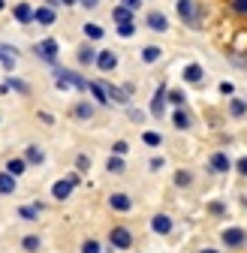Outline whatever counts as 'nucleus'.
Wrapping results in <instances>:
<instances>
[{
    "mask_svg": "<svg viewBox=\"0 0 247 253\" xmlns=\"http://www.w3.org/2000/svg\"><path fill=\"white\" fill-rule=\"evenodd\" d=\"M54 84H57L60 90H70V87L87 90V79H84V76H79L76 70H60V67H54Z\"/></svg>",
    "mask_w": 247,
    "mask_h": 253,
    "instance_id": "1",
    "label": "nucleus"
},
{
    "mask_svg": "<svg viewBox=\"0 0 247 253\" xmlns=\"http://www.w3.org/2000/svg\"><path fill=\"white\" fill-rule=\"evenodd\" d=\"M175 9H178V18L184 24L199 30V6H196V0H175Z\"/></svg>",
    "mask_w": 247,
    "mask_h": 253,
    "instance_id": "2",
    "label": "nucleus"
},
{
    "mask_svg": "<svg viewBox=\"0 0 247 253\" xmlns=\"http://www.w3.org/2000/svg\"><path fill=\"white\" fill-rule=\"evenodd\" d=\"M57 48H60V45H57V40H51V37H48V40H42V42H37V45H34V54H37L42 63H48V67H57Z\"/></svg>",
    "mask_w": 247,
    "mask_h": 253,
    "instance_id": "3",
    "label": "nucleus"
},
{
    "mask_svg": "<svg viewBox=\"0 0 247 253\" xmlns=\"http://www.w3.org/2000/svg\"><path fill=\"white\" fill-rule=\"evenodd\" d=\"M220 241H223V247H229V250H241V247L247 244V232H244L241 226H226V229L220 232Z\"/></svg>",
    "mask_w": 247,
    "mask_h": 253,
    "instance_id": "4",
    "label": "nucleus"
},
{
    "mask_svg": "<svg viewBox=\"0 0 247 253\" xmlns=\"http://www.w3.org/2000/svg\"><path fill=\"white\" fill-rule=\"evenodd\" d=\"M109 247H115V250H130L133 247V232L127 226H115L109 232Z\"/></svg>",
    "mask_w": 247,
    "mask_h": 253,
    "instance_id": "5",
    "label": "nucleus"
},
{
    "mask_svg": "<svg viewBox=\"0 0 247 253\" xmlns=\"http://www.w3.org/2000/svg\"><path fill=\"white\" fill-rule=\"evenodd\" d=\"M94 67H97L100 73H115V70H118V54H115L112 48H103V51H97Z\"/></svg>",
    "mask_w": 247,
    "mask_h": 253,
    "instance_id": "6",
    "label": "nucleus"
},
{
    "mask_svg": "<svg viewBox=\"0 0 247 253\" xmlns=\"http://www.w3.org/2000/svg\"><path fill=\"white\" fill-rule=\"evenodd\" d=\"M166 93H169V87L166 84H160L157 90H154V97H151V118H163L166 115Z\"/></svg>",
    "mask_w": 247,
    "mask_h": 253,
    "instance_id": "7",
    "label": "nucleus"
},
{
    "mask_svg": "<svg viewBox=\"0 0 247 253\" xmlns=\"http://www.w3.org/2000/svg\"><path fill=\"white\" fill-rule=\"evenodd\" d=\"M145 24H148V30H154V34H166V30H169V18L160 9H151L145 15Z\"/></svg>",
    "mask_w": 247,
    "mask_h": 253,
    "instance_id": "8",
    "label": "nucleus"
},
{
    "mask_svg": "<svg viewBox=\"0 0 247 253\" xmlns=\"http://www.w3.org/2000/svg\"><path fill=\"white\" fill-rule=\"evenodd\" d=\"M208 169H211L214 175H226V172L232 169V160H229L223 151H214V154L208 157Z\"/></svg>",
    "mask_w": 247,
    "mask_h": 253,
    "instance_id": "9",
    "label": "nucleus"
},
{
    "mask_svg": "<svg viewBox=\"0 0 247 253\" xmlns=\"http://www.w3.org/2000/svg\"><path fill=\"white\" fill-rule=\"evenodd\" d=\"M103 87H106V97H109V103L130 106V93L124 90V87H118V84H112V82H103Z\"/></svg>",
    "mask_w": 247,
    "mask_h": 253,
    "instance_id": "10",
    "label": "nucleus"
},
{
    "mask_svg": "<svg viewBox=\"0 0 247 253\" xmlns=\"http://www.w3.org/2000/svg\"><path fill=\"white\" fill-rule=\"evenodd\" d=\"M109 208H112L115 214H130V211H133V199H130L127 193H112V196H109Z\"/></svg>",
    "mask_w": 247,
    "mask_h": 253,
    "instance_id": "11",
    "label": "nucleus"
},
{
    "mask_svg": "<svg viewBox=\"0 0 247 253\" xmlns=\"http://www.w3.org/2000/svg\"><path fill=\"white\" fill-rule=\"evenodd\" d=\"M151 232H154V235H169V232H172V217L163 214V211L154 214V217H151Z\"/></svg>",
    "mask_w": 247,
    "mask_h": 253,
    "instance_id": "12",
    "label": "nucleus"
},
{
    "mask_svg": "<svg viewBox=\"0 0 247 253\" xmlns=\"http://www.w3.org/2000/svg\"><path fill=\"white\" fill-rule=\"evenodd\" d=\"M181 79L187 82V84H199V82L205 79V70L199 67V63H187V67L181 70Z\"/></svg>",
    "mask_w": 247,
    "mask_h": 253,
    "instance_id": "13",
    "label": "nucleus"
},
{
    "mask_svg": "<svg viewBox=\"0 0 247 253\" xmlns=\"http://www.w3.org/2000/svg\"><path fill=\"white\" fill-rule=\"evenodd\" d=\"M24 163H27V166H42V163H45V151H42L40 145H27V148H24Z\"/></svg>",
    "mask_w": 247,
    "mask_h": 253,
    "instance_id": "14",
    "label": "nucleus"
},
{
    "mask_svg": "<svg viewBox=\"0 0 247 253\" xmlns=\"http://www.w3.org/2000/svg\"><path fill=\"white\" fill-rule=\"evenodd\" d=\"M34 21L42 24V27H51V24L57 21V12H54L51 6H37V9H34Z\"/></svg>",
    "mask_w": 247,
    "mask_h": 253,
    "instance_id": "15",
    "label": "nucleus"
},
{
    "mask_svg": "<svg viewBox=\"0 0 247 253\" xmlns=\"http://www.w3.org/2000/svg\"><path fill=\"white\" fill-rule=\"evenodd\" d=\"M76 60H79V67H90V63L97 60V48L90 45V42L79 45V51H76Z\"/></svg>",
    "mask_w": 247,
    "mask_h": 253,
    "instance_id": "16",
    "label": "nucleus"
},
{
    "mask_svg": "<svg viewBox=\"0 0 247 253\" xmlns=\"http://www.w3.org/2000/svg\"><path fill=\"white\" fill-rule=\"evenodd\" d=\"M172 126H175V130H190V126H193L190 112H187V109H175V112H172Z\"/></svg>",
    "mask_w": 247,
    "mask_h": 253,
    "instance_id": "17",
    "label": "nucleus"
},
{
    "mask_svg": "<svg viewBox=\"0 0 247 253\" xmlns=\"http://www.w3.org/2000/svg\"><path fill=\"white\" fill-rule=\"evenodd\" d=\"M42 211H45V205L42 202H34V205H21L15 214H18V220H40Z\"/></svg>",
    "mask_w": 247,
    "mask_h": 253,
    "instance_id": "18",
    "label": "nucleus"
},
{
    "mask_svg": "<svg viewBox=\"0 0 247 253\" xmlns=\"http://www.w3.org/2000/svg\"><path fill=\"white\" fill-rule=\"evenodd\" d=\"M51 196H54L57 202H64V199H70V196H73V184H70L67 178H60V181H54V187H51Z\"/></svg>",
    "mask_w": 247,
    "mask_h": 253,
    "instance_id": "19",
    "label": "nucleus"
},
{
    "mask_svg": "<svg viewBox=\"0 0 247 253\" xmlns=\"http://www.w3.org/2000/svg\"><path fill=\"white\" fill-rule=\"evenodd\" d=\"M12 15H15L18 24H30V21H34V6H30V3H15Z\"/></svg>",
    "mask_w": 247,
    "mask_h": 253,
    "instance_id": "20",
    "label": "nucleus"
},
{
    "mask_svg": "<svg viewBox=\"0 0 247 253\" xmlns=\"http://www.w3.org/2000/svg\"><path fill=\"white\" fill-rule=\"evenodd\" d=\"M94 112H97V106H94V103H87V100H82V103L73 106V115H76L79 121H90V118H94Z\"/></svg>",
    "mask_w": 247,
    "mask_h": 253,
    "instance_id": "21",
    "label": "nucleus"
},
{
    "mask_svg": "<svg viewBox=\"0 0 247 253\" xmlns=\"http://www.w3.org/2000/svg\"><path fill=\"white\" fill-rule=\"evenodd\" d=\"M87 90H90V97L97 100V106H109V97H106L103 82H87Z\"/></svg>",
    "mask_w": 247,
    "mask_h": 253,
    "instance_id": "22",
    "label": "nucleus"
},
{
    "mask_svg": "<svg viewBox=\"0 0 247 253\" xmlns=\"http://www.w3.org/2000/svg\"><path fill=\"white\" fill-rule=\"evenodd\" d=\"M24 169H27L24 157H12V160H6V169H3V172H9V175H12V178L18 181V178L24 175Z\"/></svg>",
    "mask_w": 247,
    "mask_h": 253,
    "instance_id": "23",
    "label": "nucleus"
},
{
    "mask_svg": "<svg viewBox=\"0 0 247 253\" xmlns=\"http://www.w3.org/2000/svg\"><path fill=\"white\" fill-rule=\"evenodd\" d=\"M106 172L109 175H124V172H127V163H124V157H109V160H106Z\"/></svg>",
    "mask_w": 247,
    "mask_h": 253,
    "instance_id": "24",
    "label": "nucleus"
},
{
    "mask_svg": "<svg viewBox=\"0 0 247 253\" xmlns=\"http://www.w3.org/2000/svg\"><path fill=\"white\" fill-rule=\"evenodd\" d=\"M15 178L9 175V172H0V196H12L15 193Z\"/></svg>",
    "mask_w": 247,
    "mask_h": 253,
    "instance_id": "25",
    "label": "nucleus"
},
{
    "mask_svg": "<svg viewBox=\"0 0 247 253\" xmlns=\"http://www.w3.org/2000/svg\"><path fill=\"white\" fill-rule=\"evenodd\" d=\"M163 57V48L160 45H145L142 48V63H157Z\"/></svg>",
    "mask_w": 247,
    "mask_h": 253,
    "instance_id": "26",
    "label": "nucleus"
},
{
    "mask_svg": "<svg viewBox=\"0 0 247 253\" xmlns=\"http://www.w3.org/2000/svg\"><path fill=\"white\" fill-rule=\"evenodd\" d=\"M112 21H115V24H127V21H136V12L124 9V6H115V9H112Z\"/></svg>",
    "mask_w": 247,
    "mask_h": 253,
    "instance_id": "27",
    "label": "nucleus"
},
{
    "mask_svg": "<svg viewBox=\"0 0 247 253\" xmlns=\"http://www.w3.org/2000/svg\"><path fill=\"white\" fill-rule=\"evenodd\" d=\"M40 247H42V238H40V235H24V238H21V250H24V253H37Z\"/></svg>",
    "mask_w": 247,
    "mask_h": 253,
    "instance_id": "28",
    "label": "nucleus"
},
{
    "mask_svg": "<svg viewBox=\"0 0 247 253\" xmlns=\"http://www.w3.org/2000/svg\"><path fill=\"white\" fill-rule=\"evenodd\" d=\"M82 30H84V37H87V40H103V37H106V30H103L100 24H94V21H84Z\"/></svg>",
    "mask_w": 247,
    "mask_h": 253,
    "instance_id": "29",
    "label": "nucleus"
},
{
    "mask_svg": "<svg viewBox=\"0 0 247 253\" xmlns=\"http://www.w3.org/2000/svg\"><path fill=\"white\" fill-rule=\"evenodd\" d=\"M229 115H232V118H244V115H247V100L232 97V100H229Z\"/></svg>",
    "mask_w": 247,
    "mask_h": 253,
    "instance_id": "30",
    "label": "nucleus"
},
{
    "mask_svg": "<svg viewBox=\"0 0 247 253\" xmlns=\"http://www.w3.org/2000/svg\"><path fill=\"white\" fill-rule=\"evenodd\" d=\"M142 142H145L148 148H160V145H163V136H160L157 130H145V133H142Z\"/></svg>",
    "mask_w": 247,
    "mask_h": 253,
    "instance_id": "31",
    "label": "nucleus"
},
{
    "mask_svg": "<svg viewBox=\"0 0 247 253\" xmlns=\"http://www.w3.org/2000/svg\"><path fill=\"white\" fill-rule=\"evenodd\" d=\"M190 184H193V172H187V169H178L175 172V187L184 190V187H190Z\"/></svg>",
    "mask_w": 247,
    "mask_h": 253,
    "instance_id": "32",
    "label": "nucleus"
},
{
    "mask_svg": "<svg viewBox=\"0 0 247 253\" xmlns=\"http://www.w3.org/2000/svg\"><path fill=\"white\" fill-rule=\"evenodd\" d=\"M166 103H172L175 109H184L187 97H184V90H169V93H166Z\"/></svg>",
    "mask_w": 247,
    "mask_h": 253,
    "instance_id": "33",
    "label": "nucleus"
},
{
    "mask_svg": "<svg viewBox=\"0 0 247 253\" xmlns=\"http://www.w3.org/2000/svg\"><path fill=\"white\" fill-rule=\"evenodd\" d=\"M6 87H9V90H18V93H30V84L21 82V79H15V76L6 79Z\"/></svg>",
    "mask_w": 247,
    "mask_h": 253,
    "instance_id": "34",
    "label": "nucleus"
},
{
    "mask_svg": "<svg viewBox=\"0 0 247 253\" xmlns=\"http://www.w3.org/2000/svg\"><path fill=\"white\" fill-rule=\"evenodd\" d=\"M118 37H121V40H130V37H136V21L118 24Z\"/></svg>",
    "mask_w": 247,
    "mask_h": 253,
    "instance_id": "35",
    "label": "nucleus"
},
{
    "mask_svg": "<svg viewBox=\"0 0 247 253\" xmlns=\"http://www.w3.org/2000/svg\"><path fill=\"white\" fill-rule=\"evenodd\" d=\"M76 172H90V157L87 154H76Z\"/></svg>",
    "mask_w": 247,
    "mask_h": 253,
    "instance_id": "36",
    "label": "nucleus"
},
{
    "mask_svg": "<svg viewBox=\"0 0 247 253\" xmlns=\"http://www.w3.org/2000/svg\"><path fill=\"white\" fill-rule=\"evenodd\" d=\"M211 217H226V202H208Z\"/></svg>",
    "mask_w": 247,
    "mask_h": 253,
    "instance_id": "37",
    "label": "nucleus"
},
{
    "mask_svg": "<svg viewBox=\"0 0 247 253\" xmlns=\"http://www.w3.org/2000/svg\"><path fill=\"white\" fill-rule=\"evenodd\" d=\"M82 253H100V241L84 238V241H82Z\"/></svg>",
    "mask_w": 247,
    "mask_h": 253,
    "instance_id": "38",
    "label": "nucleus"
},
{
    "mask_svg": "<svg viewBox=\"0 0 247 253\" xmlns=\"http://www.w3.org/2000/svg\"><path fill=\"white\" fill-rule=\"evenodd\" d=\"M127 118H130L133 124H142V121H145V112H142V109H130V106H127Z\"/></svg>",
    "mask_w": 247,
    "mask_h": 253,
    "instance_id": "39",
    "label": "nucleus"
},
{
    "mask_svg": "<svg viewBox=\"0 0 247 253\" xmlns=\"http://www.w3.org/2000/svg\"><path fill=\"white\" fill-rule=\"evenodd\" d=\"M163 166H166V160H163V157H151V160H148V169H151V172H160Z\"/></svg>",
    "mask_w": 247,
    "mask_h": 253,
    "instance_id": "40",
    "label": "nucleus"
},
{
    "mask_svg": "<svg viewBox=\"0 0 247 253\" xmlns=\"http://www.w3.org/2000/svg\"><path fill=\"white\" fill-rule=\"evenodd\" d=\"M121 6L130 9V12H136V9H142V0H121Z\"/></svg>",
    "mask_w": 247,
    "mask_h": 253,
    "instance_id": "41",
    "label": "nucleus"
},
{
    "mask_svg": "<svg viewBox=\"0 0 247 253\" xmlns=\"http://www.w3.org/2000/svg\"><path fill=\"white\" fill-rule=\"evenodd\" d=\"M112 151H115V157H124V154L130 151V145H127V142H115V145H112Z\"/></svg>",
    "mask_w": 247,
    "mask_h": 253,
    "instance_id": "42",
    "label": "nucleus"
},
{
    "mask_svg": "<svg viewBox=\"0 0 247 253\" xmlns=\"http://www.w3.org/2000/svg\"><path fill=\"white\" fill-rule=\"evenodd\" d=\"M232 9L238 15H247V0H232Z\"/></svg>",
    "mask_w": 247,
    "mask_h": 253,
    "instance_id": "43",
    "label": "nucleus"
},
{
    "mask_svg": "<svg viewBox=\"0 0 247 253\" xmlns=\"http://www.w3.org/2000/svg\"><path fill=\"white\" fill-rule=\"evenodd\" d=\"M220 93H223V97H235V87L229 84V82H220V87H217Z\"/></svg>",
    "mask_w": 247,
    "mask_h": 253,
    "instance_id": "44",
    "label": "nucleus"
},
{
    "mask_svg": "<svg viewBox=\"0 0 247 253\" xmlns=\"http://www.w3.org/2000/svg\"><path fill=\"white\" fill-rule=\"evenodd\" d=\"M235 169H238V175H244V178H247V157H241V160L235 163Z\"/></svg>",
    "mask_w": 247,
    "mask_h": 253,
    "instance_id": "45",
    "label": "nucleus"
},
{
    "mask_svg": "<svg viewBox=\"0 0 247 253\" xmlns=\"http://www.w3.org/2000/svg\"><path fill=\"white\" fill-rule=\"evenodd\" d=\"M79 3H82L84 9H97V6H100V0H79Z\"/></svg>",
    "mask_w": 247,
    "mask_h": 253,
    "instance_id": "46",
    "label": "nucleus"
},
{
    "mask_svg": "<svg viewBox=\"0 0 247 253\" xmlns=\"http://www.w3.org/2000/svg\"><path fill=\"white\" fill-rule=\"evenodd\" d=\"M40 118H42V121H45V124H48V126H51V124H54V118H51V115H48V112H40Z\"/></svg>",
    "mask_w": 247,
    "mask_h": 253,
    "instance_id": "47",
    "label": "nucleus"
},
{
    "mask_svg": "<svg viewBox=\"0 0 247 253\" xmlns=\"http://www.w3.org/2000/svg\"><path fill=\"white\" fill-rule=\"evenodd\" d=\"M60 3H64V6H76V3H79V0H60Z\"/></svg>",
    "mask_w": 247,
    "mask_h": 253,
    "instance_id": "48",
    "label": "nucleus"
},
{
    "mask_svg": "<svg viewBox=\"0 0 247 253\" xmlns=\"http://www.w3.org/2000/svg\"><path fill=\"white\" fill-rule=\"evenodd\" d=\"M199 253H220V250H214V247H202Z\"/></svg>",
    "mask_w": 247,
    "mask_h": 253,
    "instance_id": "49",
    "label": "nucleus"
},
{
    "mask_svg": "<svg viewBox=\"0 0 247 253\" xmlns=\"http://www.w3.org/2000/svg\"><path fill=\"white\" fill-rule=\"evenodd\" d=\"M57 3H60V0H45V6H51V9H54Z\"/></svg>",
    "mask_w": 247,
    "mask_h": 253,
    "instance_id": "50",
    "label": "nucleus"
},
{
    "mask_svg": "<svg viewBox=\"0 0 247 253\" xmlns=\"http://www.w3.org/2000/svg\"><path fill=\"white\" fill-rule=\"evenodd\" d=\"M6 9V0H0V12H3Z\"/></svg>",
    "mask_w": 247,
    "mask_h": 253,
    "instance_id": "51",
    "label": "nucleus"
}]
</instances>
